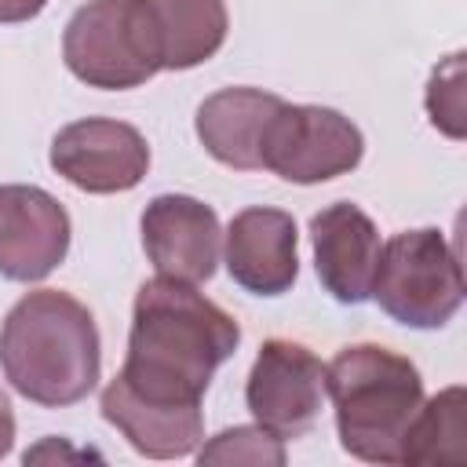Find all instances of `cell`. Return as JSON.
Returning a JSON list of instances; mask_svg holds the SVG:
<instances>
[{
    "label": "cell",
    "mask_w": 467,
    "mask_h": 467,
    "mask_svg": "<svg viewBox=\"0 0 467 467\" xmlns=\"http://www.w3.org/2000/svg\"><path fill=\"white\" fill-rule=\"evenodd\" d=\"M237 321L186 281H146L131 306L128 361L117 379L157 405H201L212 372L237 350Z\"/></svg>",
    "instance_id": "6da1fadb"
},
{
    "label": "cell",
    "mask_w": 467,
    "mask_h": 467,
    "mask_svg": "<svg viewBox=\"0 0 467 467\" xmlns=\"http://www.w3.org/2000/svg\"><path fill=\"white\" fill-rule=\"evenodd\" d=\"M0 368L36 405H77L95 390L102 368L91 310L58 288L22 296L0 325Z\"/></svg>",
    "instance_id": "7a4b0ae2"
},
{
    "label": "cell",
    "mask_w": 467,
    "mask_h": 467,
    "mask_svg": "<svg viewBox=\"0 0 467 467\" xmlns=\"http://www.w3.org/2000/svg\"><path fill=\"white\" fill-rule=\"evenodd\" d=\"M325 394L336 405L339 445L368 463H401V441L423 405L416 365L387 347H343L325 365Z\"/></svg>",
    "instance_id": "3957f363"
},
{
    "label": "cell",
    "mask_w": 467,
    "mask_h": 467,
    "mask_svg": "<svg viewBox=\"0 0 467 467\" xmlns=\"http://www.w3.org/2000/svg\"><path fill=\"white\" fill-rule=\"evenodd\" d=\"M409 328H441L463 303V270L441 230H405L379 248L372 296Z\"/></svg>",
    "instance_id": "277c9868"
},
{
    "label": "cell",
    "mask_w": 467,
    "mask_h": 467,
    "mask_svg": "<svg viewBox=\"0 0 467 467\" xmlns=\"http://www.w3.org/2000/svg\"><path fill=\"white\" fill-rule=\"evenodd\" d=\"M62 58L88 88L124 91L161 73L142 0H91L77 7L62 36Z\"/></svg>",
    "instance_id": "5b68a950"
},
{
    "label": "cell",
    "mask_w": 467,
    "mask_h": 467,
    "mask_svg": "<svg viewBox=\"0 0 467 467\" xmlns=\"http://www.w3.org/2000/svg\"><path fill=\"white\" fill-rule=\"evenodd\" d=\"M365 139L350 117L328 106H288L281 102L270 117L259 146V164L274 175L310 186L358 168Z\"/></svg>",
    "instance_id": "8992f818"
},
{
    "label": "cell",
    "mask_w": 467,
    "mask_h": 467,
    "mask_svg": "<svg viewBox=\"0 0 467 467\" xmlns=\"http://www.w3.org/2000/svg\"><path fill=\"white\" fill-rule=\"evenodd\" d=\"M248 412L281 441L303 438L325 405V365L303 343L266 339L244 387Z\"/></svg>",
    "instance_id": "52a82bcc"
},
{
    "label": "cell",
    "mask_w": 467,
    "mask_h": 467,
    "mask_svg": "<svg viewBox=\"0 0 467 467\" xmlns=\"http://www.w3.org/2000/svg\"><path fill=\"white\" fill-rule=\"evenodd\" d=\"M51 168L84 193H124L142 182L150 146L142 131L124 120L88 117L51 139Z\"/></svg>",
    "instance_id": "ba28073f"
},
{
    "label": "cell",
    "mask_w": 467,
    "mask_h": 467,
    "mask_svg": "<svg viewBox=\"0 0 467 467\" xmlns=\"http://www.w3.org/2000/svg\"><path fill=\"white\" fill-rule=\"evenodd\" d=\"M69 252V215L40 186H0V274L40 281Z\"/></svg>",
    "instance_id": "9c48e42d"
},
{
    "label": "cell",
    "mask_w": 467,
    "mask_h": 467,
    "mask_svg": "<svg viewBox=\"0 0 467 467\" xmlns=\"http://www.w3.org/2000/svg\"><path fill=\"white\" fill-rule=\"evenodd\" d=\"M219 215L186 193H161L142 212V248L161 277L208 281L219 263Z\"/></svg>",
    "instance_id": "30bf717a"
},
{
    "label": "cell",
    "mask_w": 467,
    "mask_h": 467,
    "mask_svg": "<svg viewBox=\"0 0 467 467\" xmlns=\"http://www.w3.org/2000/svg\"><path fill=\"white\" fill-rule=\"evenodd\" d=\"M314 266L325 292L339 303H365L379 266V230L350 201H336L310 219Z\"/></svg>",
    "instance_id": "8fae6325"
},
{
    "label": "cell",
    "mask_w": 467,
    "mask_h": 467,
    "mask_svg": "<svg viewBox=\"0 0 467 467\" xmlns=\"http://www.w3.org/2000/svg\"><path fill=\"white\" fill-rule=\"evenodd\" d=\"M296 219L281 208H244L226 230V270L255 296H281L299 277Z\"/></svg>",
    "instance_id": "7c38bea8"
},
{
    "label": "cell",
    "mask_w": 467,
    "mask_h": 467,
    "mask_svg": "<svg viewBox=\"0 0 467 467\" xmlns=\"http://www.w3.org/2000/svg\"><path fill=\"white\" fill-rule=\"evenodd\" d=\"M102 416L150 460L190 456L204 438L201 405H157L131 394L117 376L102 390Z\"/></svg>",
    "instance_id": "4fadbf2b"
},
{
    "label": "cell",
    "mask_w": 467,
    "mask_h": 467,
    "mask_svg": "<svg viewBox=\"0 0 467 467\" xmlns=\"http://www.w3.org/2000/svg\"><path fill=\"white\" fill-rule=\"evenodd\" d=\"M285 99L259 88H223L197 106V139L226 168H263L259 146L270 117Z\"/></svg>",
    "instance_id": "5bb4252c"
},
{
    "label": "cell",
    "mask_w": 467,
    "mask_h": 467,
    "mask_svg": "<svg viewBox=\"0 0 467 467\" xmlns=\"http://www.w3.org/2000/svg\"><path fill=\"white\" fill-rule=\"evenodd\" d=\"M142 15L161 69H193L226 40L223 0H142Z\"/></svg>",
    "instance_id": "9a60e30c"
},
{
    "label": "cell",
    "mask_w": 467,
    "mask_h": 467,
    "mask_svg": "<svg viewBox=\"0 0 467 467\" xmlns=\"http://www.w3.org/2000/svg\"><path fill=\"white\" fill-rule=\"evenodd\" d=\"M401 463L416 467H460L467 463V394L463 387H445L412 416Z\"/></svg>",
    "instance_id": "2e32d148"
},
{
    "label": "cell",
    "mask_w": 467,
    "mask_h": 467,
    "mask_svg": "<svg viewBox=\"0 0 467 467\" xmlns=\"http://www.w3.org/2000/svg\"><path fill=\"white\" fill-rule=\"evenodd\" d=\"M201 463H255V467H281L285 445L266 427H230L215 434L201 452Z\"/></svg>",
    "instance_id": "e0dca14e"
},
{
    "label": "cell",
    "mask_w": 467,
    "mask_h": 467,
    "mask_svg": "<svg viewBox=\"0 0 467 467\" xmlns=\"http://www.w3.org/2000/svg\"><path fill=\"white\" fill-rule=\"evenodd\" d=\"M427 113L438 131L449 139H463V55H449L427 84Z\"/></svg>",
    "instance_id": "ac0fdd59"
},
{
    "label": "cell",
    "mask_w": 467,
    "mask_h": 467,
    "mask_svg": "<svg viewBox=\"0 0 467 467\" xmlns=\"http://www.w3.org/2000/svg\"><path fill=\"white\" fill-rule=\"evenodd\" d=\"M47 0H0V22H29L44 11Z\"/></svg>",
    "instance_id": "d6986e66"
},
{
    "label": "cell",
    "mask_w": 467,
    "mask_h": 467,
    "mask_svg": "<svg viewBox=\"0 0 467 467\" xmlns=\"http://www.w3.org/2000/svg\"><path fill=\"white\" fill-rule=\"evenodd\" d=\"M11 445H15V412H11L7 394L0 390V460L11 452Z\"/></svg>",
    "instance_id": "ffe728a7"
}]
</instances>
